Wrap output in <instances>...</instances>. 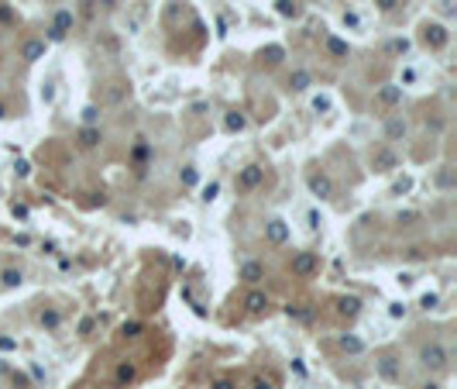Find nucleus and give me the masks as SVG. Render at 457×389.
<instances>
[{"instance_id": "nucleus-1", "label": "nucleus", "mask_w": 457, "mask_h": 389, "mask_svg": "<svg viewBox=\"0 0 457 389\" xmlns=\"http://www.w3.org/2000/svg\"><path fill=\"white\" fill-rule=\"evenodd\" d=\"M296 269H299V272H309V269H313V258H309V255L296 258Z\"/></svg>"}, {"instance_id": "nucleus-2", "label": "nucleus", "mask_w": 457, "mask_h": 389, "mask_svg": "<svg viewBox=\"0 0 457 389\" xmlns=\"http://www.w3.org/2000/svg\"><path fill=\"white\" fill-rule=\"evenodd\" d=\"M24 55H28V59H38V55H41V45H38V41H31V45L24 48Z\"/></svg>"}, {"instance_id": "nucleus-3", "label": "nucleus", "mask_w": 457, "mask_h": 389, "mask_svg": "<svg viewBox=\"0 0 457 389\" xmlns=\"http://www.w3.org/2000/svg\"><path fill=\"white\" fill-rule=\"evenodd\" d=\"M313 190H320V193H330V183H327V179H313Z\"/></svg>"}, {"instance_id": "nucleus-4", "label": "nucleus", "mask_w": 457, "mask_h": 389, "mask_svg": "<svg viewBox=\"0 0 457 389\" xmlns=\"http://www.w3.org/2000/svg\"><path fill=\"white\" fill-rule=\"evenodd\" d=\"M262 303H265L262 296H251V300H248V307H251V310H262Z\"/></svg>"}, {"instance_id": "nucleus-5", "label": "nucleus", "mask_w": 457, "mask_h": 389, "mask_svg": "<svg viewBox=\"0 0 457 389\" xmlns=\"http://www.w3.org/2000/svg\"><path fill=\"white\" fill-rule=\"evenodd\" d=\"M378 7H381V11H392V7H396V0H378Z\"/></svg>"}]
</instances>
